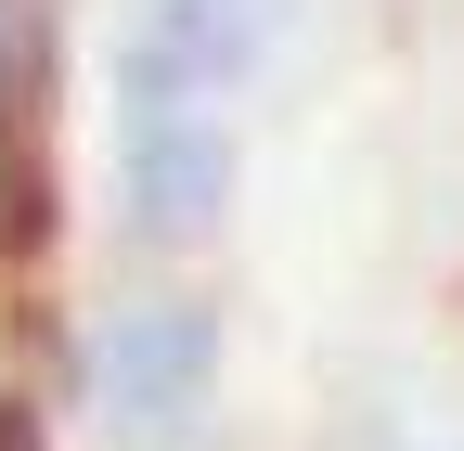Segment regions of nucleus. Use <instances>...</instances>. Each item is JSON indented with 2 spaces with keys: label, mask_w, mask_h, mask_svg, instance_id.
I'll return each mask as SVG.
<instances>
[{
  "label": "nucleus",
  "mask_w": 464,
  "mask_h": 451,
  "mask_svg": "<svg viewBox=\"0 0 464 451\" xmlns=\"http://www.w3.org/2000/svg\"><path fill=\"white\" fill-rule=\"evenodd\" d=\"M52 245V155L39 130H0V271H26Z\"/></svg>",
  "instance_id": "obj_4"
},
{
  "label": "nucleus",
  "mask_w": 464,
  "mask_h": 451,
  "mask_svg": "<svg viewBox=\"0 0 464 451\" xmlns=\"http://www.w3.org/2000/svg\"><path fill=\"white\" fill-rule=\"evenodd\" d=\"M232 181H246L232 103H207V91H116V219H130V245L194 258L232 219Z\"/></svg>",
  "instance_id": "obj_2"
},
{
  "label": "nucleus",
  "mask_w": 464,
  "mask_h": 451,
  "mask_svg": "<svg viewBox=\"0 0 464 451\" xmlns=\"http://www.w3.org/2000/svg\"><path fill=\"white\" fill-rule=\"evenodd\" d=\"M52 78H65V0H0V130H39Z\"/></svg>",
  "instance_id": "obj_3"
},
{
  "label": "nucleus",
  "mask_w": 464,
  "mask_h": 451,
  "mask_svg": "<svg viewBox=\"0 0 464 451\" xmlns=\"http://www.w3.org/2000/svg\"><path fill=\"white\" fill-rule=\"evenodd\" d=\"M323 451H426V438L400 426L387 400H335V426H323Z\"/></svg>",
  "instance_id": "obj_5"
},
{
  "label": "nucleus",
  "mask_w": 464,
  "mask_h": 451,
  "mask_svg": "<svg viewBox=\"0 0 464 451\" xmlns=\"http://www.w3.org/2000/svg\"><path fill=\"white\" fill-rule=\"evenodd\" d=\"M219 310L194 284H142L91 322L78 349V413H91V451H207L219 426Z\"/></svg>",
  "instance_id": "obj_1"
}]
</instances>
